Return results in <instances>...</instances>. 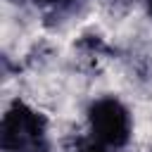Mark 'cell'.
Wrapping results in <instances>:
<instances>
[{
  "label": "cell",
  "instance_id": "obj_1",
  "mask_svg": "<svg viewBox=\"0 0 152 152\" xmlns=\"http://www.w3.org/2000/svg\"><path fill=\"white\" fill-rule=\"evenodd\" d=\"M90 138L109 150L124 147L131 140V114L116 97H97L88 109Z\"/></svg>",
  "mask_w": 152,
  "mask_h": 152
},
{
  "label": "cell",
  "instance_id": "obj_2",
  "mask_svg": "<svg viewBox=\"0 0 152 152\" xmlns=\"http://www.w3.org/2000/svg\"><path fill=\"white\" fill-rule=\"evenodd\" d=\"M78 152H109V147H104L102 142H97V140H88V142H83L81 147H78Z\"/></svg>",
  "mask_w": 152,
  "mask_h": 152
},
{
  "label": "cell",
  "instance_id": "obj_3",
  "mask_svg": "<svg viewBox=\"0 0 152 152\" xmlns=\"http://www.w3.org/2000/svg\"><path fill=\"white\" fill-rule=\"evenodd\" d=\"M52 2H57V5H69V2H76V0H52Z\"/></svg>",
  "mask_w": 152,
  "mask_h": 152
},
{
  "label": "cell",
  "instance_id": "obj_4",
  "mask_svg": "<svg viewBox=\"0 0 152 152\" xmlns=\"http://www.w3.org/2000/svg\"><path fill=\"white\" fill-rule=\"evenodd\" d=\"M150 12H152V0H150Z\"/></svg>",
  "mask_w": 152,
  "mask_h": 152
}]
</instances>
